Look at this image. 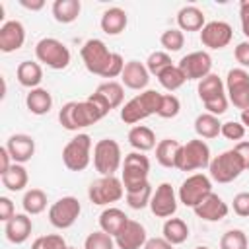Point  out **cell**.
<instances>
[{
  "mask_svg": "<svg viewBox=\"0 0 249 249\" xmlns=\"http://www.w3.org/2000/svg\"><path fill=\"white\" fill-rule=\"evenodd\" d=\"M123 165L121 146L113 138H103L93 146V167L101 175H115Z\"/></svg>",
  "mask_w": 249,
  "mask_h": 249,
  "instance_id": "7",
  "label": "cell"
},
{
  "mask_svg": "<svg viewBox=\"0 0 249 249\" xmlns=\"http://www.w3.org/2000/svg\"><path fill=\"white\" fill-rule=\"evenodd\" d=\"M68 249H76V247H68Z\"/></svg>",
  "mask_w": 249,
  "mask_h": 249,
  "instance_id": "58",
  "label": "cell"
},
{
  "mask_svg": "<svg viewBox=\"0 0 249 249\" xmlns=\"http://www.w3.org/2000/svg\"><path fill=\"white\" fill-rule=\"evenodd\" d=\"M82 12L80 0H54L53 2V16L58 23H72L78 19Z\"/></svg>",
  "mask_w": 249,
  "mask_h": 249,
  "instance_id": "29",
  "label": "cell"
},
{
  "mask_svg": "<svg viewBox=\"0 0 249 249\" xmlns=\"http://www.w3.org/2000/svg\"><path fill=\"white\" fill-rule=\"evenodd\" d=\"M25 43V27L18 19L4 21L0 27V51L2 53H14L21 49Z\"/></svg>",
  "mask_w": 249,
  "mask_h": 249,
  "instance_id": "17",
  "label": "cell"
},
{
  "mask_svg": "<svg viewBox=\"0 0 249 249\" xmlns=\"http://www.w3.org/2000/svg\"><path fill=\"white\" fill-rule=\"evenodd\" d=\"M31 230H33V222L29 218V214H16L14 218H10L6 224H4V233H6V239L10 243H25L31 235Z\"/></svg>",
  "mask_w": 249,
  "mask_h": 249,
  "instance_id": "20",
  "label": "cell"
},
{
  "mask_svg": "<svg viewBox=\"0 0 249 249\" xmlns=\"http://www.w3.org/2000/svg\"><path fill=\"white\" fill-rule=\"evenodd\" d=\"M152 185L146 183L144 187L136 189V191H128L126 193V204L132 208V210H142L146 206H150V200H152Z\"/></svg>",
  "mask_w": 249,
  "mask_h": 249,
  "instance_id": "37",
  "label": "cell"
},
{
  "mask_svg": "<svg viewBox=\"0 0 249 249\" xmlns=\"http://www.w3.org/2000/svg\"><path fill=\"white\" fill-rule=\"evenodd\" d=\"M62 161L70 171H84L91 161L89 134H76L62 148Z\"/></svg>",
  "mask_w": 249,
  "mask_h": 249,
  "instance_id": "6",
  "label": "cell"
},
{
  "mask_svg": "<svg viewBox=\"0 0 249 249\" xmlns=\"http://www.w3.org/2000/svg\"><path fill=\"white\" fill-rule=\"evenodd\" d=\"M228 99L233 107L245 111L249 109V74L243 68H231L226 76Z\"/></svg>",
  "mask_w": 249,
  "mask_h": 249,
  "instance_id": "12",
  "label": "cell"
},
{
  "mask_svg": "<svg viewBox=\"0 0 249 249\" xmlns=\"http://www.w3.org/2000/svg\"><path fill=\"white\" fill-rule=\"evenodd\" d=\"M82 212V204L76 196H62L49 208V222L56 230H68L74 226Z\"/></svg>",
  "mask_w": 249,
  "mask_h": 249,
  "instance_id": "11",
  "label": "cell"
},
{
  "mask_svg": "<svg viewBox=\"0 0 249 249\" xmlns=\"http://www.w3.org/2000/svg\"><path fill=\"white\" fill-rule=\"evenodd\" d=\"M31 249H68L66 241L62 235L58 233H49V235H41L31 243Z\"/></svg>",
  "mask_w": 249,
  "mask_h": 249,
  "instance_id": "43",
  "label": "cell"
},
{
  "mask_svg": "<svg viewBox=\"0 0 249 249\" xmlns=\"http://www.w3.org/2000/svg\"><path fill=\"white\" fill-rule=\"evenodd\" d=\"M208 171H210V179H214L216 183H231L245 171V165L239 154L231 148V150L222 152L214 160H210Z\"/></svg>",
  "mask_w": 249,
  "mask_h": 249,
  "instance_id": "4",
  "label": "cell"
},
{
  "mask_svg": "<svg viewBox=\"0 0 249 249\" xmlns=\"http://www.w3.org/2000/svg\"><path fill=\"white\" fill-rule=\"evenodd\" d=\"M161 95L156 89H144L142 93L134 95L132 99H128L123 109H121V121L126 124H134L144 121L150 115H158L160 103H161Z\"/></svg>",
  "mask_w": 249,
  "mask_h": 249,
  "instance_id": "1",
  "label": "cell"
},
{
  "mask_svg": "<svg viewBox=\"0 0 249 249\" xmlns=\"http://www.w3.org/2000/svg\"><path fill=\"white\" fill-rule=\"evenodd\" d=\"M233 56H235V60L243 66V70L249 68V41L237 43V47L233 49Z\"/></svg>",
  "mask_w": 249,
  "mask_h": 249,
  "instance_id": "49",
  "label": "cell"
},
{
  "mask_svg": "<svg viewBox=\"0 0 249 249\" xmlns=\"http://www.w3.org/2000/svg\"><path fill=\"white\" fill-rule=\"evenodd\" d=\"M195 249H208V247H204V245H198V247H195Z\"/></svg>",
  "mask_w": 249,
  "mask_h": 249,
  "instance_id": "57",
  "label": "cell"
},
{
  "mask_svg": "<svg viewBox=\"0 0 249 249\" xmlns=\"http://www.w3.org/2000/svg\"><path fill=\"white\" fill-rule=\"evenodd\" d=\"M239 19H241V31L249 39V0H243L239 4Z\"/></svg>",
  "mask_w": 249,
  "mask_h": 249,
  "instance_id": "51",
  "label": "cell"
},
{
  "mask_svg": "<svg viewBox=\"0 0 249 249\" xmlns=\"http://www.w3.org/2000/svg\"><path fill=\"white\" fill-rule=\"evenodd\" d=\"M179 196L175 195V189L169 183H161L156 187L152 200H150V210L156 218H171L177 210Z\"/></svg>",
  "mask_w": 249,
  "mask_h": 249,
  "instance_id": "15",
  "label": "cell"
},
{
  "mask_svg": "<svg viewBox=\"0 0 249 249\" xmlns=\"http://www.w3.org/2000/svg\"><path fill=\"white\" fill-rule=\"evenodd\" d=\"M167 66H171V56H169L165 51H156V53H152V54L148 56V60H146L148 72L154 74L156 78H158V74H161Z\"/></svg>",
  "mask_w": 249,
  "mask_h": 249,
  "instance_id": "41",
  "label": "cell"
},
{
  "mask_svg": "<svg viewBox=\"0 0 249 249\" xmlns=\"http://www.w3.org/2000/svg\"><path fill=\"white\" fill-rule=\"evenodd\" d=\"M158 82H160V86L165 88L167 91H175V89H179V88L187 82V78H185V74L181 72V68H179L177 64H171V66H167L161 74H158Z\"/></svg>",
  "mask_w": 249,
  "mask_h": 249,
  "instance_id": "36",
  "label": "cell"
},
{
  "mask_svg": "<svg viewBox=\"0 0 249 249\" xmlns=\"http://www.w3.org/2000/svg\"><path fill=\"white\" fill-rule=\"evenodd\" d=\"M233 212L241 218H249V193H237L233 196Z\"/></svg>",
  "mask_w": 249,
  "mask_h": 249,
  "instance_id": "48",
  "label": "cell"
},
{
  "mask_svg": "<svg viewBox=\"0 0 249 249\" xmlns=\"http://www.w3.org/2000/svg\"><path fill=\"white\" fill-rule=\"evenodd\" d=\"M161 237H165L171 245H181L187 241L189 237V226L185 220L181 218H167L163 222V228H161Z\"/></svg>",
  "mask_w": 249,
  "mask_h": 249,
  "instance_id": "28",
  "label": "cell"
},
{
  "mask_svg": "<svg viewBox=\"0 0 249 249\" xmlns=\"http://www.w3.org/2000/svg\"><path fill=\"white\" fill-rule=\"evenodd\" d=\"M128 144L134 148V152H150L156 148V134L146 124H136L128 130Z\"/></svg>",
  "mask_w": 249,
  "mask_h": 249,
  "instance_id": "25",
  "label": "cell"
},
{
  "mask_svg": "<svg viewBox=\"0 0 249 249\" xmlns=\"http://www.w3.org/2000/svg\"><path fill=\"white\" fill-rule=\"evenodd\" d=\"M220 134L228 140H241L245 136V126L237 121H228V123H222Z\"/></svg>",
  "mask_w": 249,
  "mask_h": 249,
  "instance_id": "45",
  "label": "cell"
},
{
  "mask_svg": "<svg viewBox=\"0 0 249 249\" xmlns=\"http://www.w3.org/2000/svg\"><path fill=\"white\" fill-rule=\"evenodd\" d=\"M95 93L101 95L111 109L121 107L123 105V99H124V88H123V84H119L115 80H109V82L99 84L97 89H95Z\"/></svg>",
  "mask_w": 249,
  "mask_h": 249,
  "instance_id": "32",
  "label": "cell"
},
{
  "mask_svg": "<svg viewBox=\"0 0 249 249\" xmlns=\"http://www.w3.org/2000/svg\"><path fill=\"white\" fill-rule=\"evenodd\" d=\"M196 91H198L200 101L206 103V101H210V99H214V97L224 93V82H222V78L218 74H208L206 78H202L198 82Z\"/></svg>",
  "mask_w": 249,
  "mask_h": 249,
  "instance_id": "33",
  "label": "cell"
},
{
  "mask_svg": "<svg viewBox=\"0 0 249 249\" xmlns=\"http://www.w3.org/2000/svg\"><path fill=\"white\" fill-rule=\"evenodd\" d=\"M21 206H23V212L29 214V216L41 214L47 208V195H45V191H41V189H29V191H25L23 200H21Z\"/></svg>",
  "mask_w": 249,
  "mask_h": 249,
  "instance_id": "35",
  "label": "cell"
},
{
  "mask_svg": "<svg viewBox=\"0 0 249 249\" xmlns=\"http://www.w3.org/2000/svg\"><path fill=\"white\" fill-rule=\"evenodd\" d=\"M210 165V148L204 140L195 138L189 140L187 144H181L175 160V167L179 171H195V169H204Z\"/></svg>",
  "mask_w": 249,
  "mask_h": 249,
  "instance_id": "2",
  "label": "cell"
},
{
  "mask_svg": "<svg viewBox=\"0 0 249 249\" xmlns=\"http://www.w3.org/2000/svg\"><path fill=\"white\" fill-rule=\"evenodd\" d=\"M222 123L218 121L216 115L210 113H200L195 119V132L198 134V138H216L220 134Z\"/></svg>",
  "mask_w": 249,
  "mask_h": 249,
  "instance_id": "34",
  "label": "cell"
},
{
  "mask_svg": "<svg viewBox=\"0 0 249 249\" xmlns=\"http://www.w3.org/2000/svg\"><path fill=\"white\" fill-rule=\"evenodd\" d=\"M124 58L119 54V53H113V56H111V62H109V66H107V70H105V74L101 76V78H107V82L111 80V78H117V76H121L123 74V70H124Z\"/></svg>",
  "mask_w": 249,
  "mask_h": 249,
  "instance_id": "47",
  "label": "cell"
},
{
  "mask_svg": "<svg viewBox=\"0 0 249 249\" xmlns=\"http://www.w3.org/2000/svg\"><path fill=\"white\" fill-rule=\"evenodd\" d=\"M177 66L181 68V72L185 74L187 80H198L200 82L202 78L212 74L210 72L212 70V56L206 51H195V53L185 54Z\"/></svg>",
  "mask_w": 249,
  "mask_h": 249,
  "instance_id": "13",
  "label": "cell"
},
{
  "mask_svg": "<svg viewBox=\"0 0 249 249\" xmlns=\"http://www.w3.org/2000/svg\"><path fill=\"white\" fill-rule=\"evenodd\" d=\"M130 218L121 210V208H115V206H109L105 208L101 214H99V230H103L105 233L109 235H117L128 222Z\"/></svg>",
  "mask_w": 249,
  "mask_h": 249,
  "instance_id": "23",
  "label": "cell"
},
{
  "mask_svg": "<svg viewBox=\"0 0 249 249\" xmlns=\"http://www.w3.org/2000/svg\"><path fill=\"white\" fill-rule=\"evenodd\" d=\"M160 43H161V47L165 49V53H167V51H169V53H177V51H181L183 45H185V35H183V31H181L179 27H171V29H165V31L161 33Z\"/></svg>",
  "mask_w": 249,
  "mask_h": 249,
  "instance_id": "38",
  "label": "cell"
},
{
  "mask_svg": "<svg viewBox=\"0 0 249 249\" xmlns=\"http://www.w3.org/2000/svg\"><path fill=\"white\" fill-rule=\"evenodd\" d=\"M228 103H230L228 95H226V93H222V95H218V97H214V99L206 101V103H204V109H206V113L220 117V115H224V113L228 111Z\"/></svg>",
  "mask_w": 249,
  "mask_h": 249,
  "instance_id": "46",
  "label": "cell"
},
{
  "mask_svg": "<svg viewBox=\"0 0 249 249\" xmlns=\"http://www.w3.org/2000/svg\"><path fill=\"white\" fill-rule=\"evenodd\" d=\"M84 249H115V237L103 230L91 231L84 241Z\"/></svg>",
  "mask_w": 249,
  "mask_h": 249,
  "instance_id": "39",
  "label": "cell"
},
{
  "mask_svg": "<svg viewBox=\"0 0 249 249\" xmlns=\"http://www.w3.org/2000/svg\"><path fill=\"white\" fill-rule=\"evenodd\" d=\"M35 56L39 62H43L45 66H49L53 70H64L70 64L68 47L54 37H43L35 45Z\"/></svg>",
  "mask_w": 249,
  "mask_h": 249,
  "instance_id": "5",
  "label": "cell"
},
{
  "mask_svg": "<svg viewBox=\"0 0 249 249\" xmlns=\"http://www.w3.org/2000/svg\"><path fill=\"white\" fill-rule=\"evenodd\" d=\"M10 167H12V156L8 154L6 146H2L0 148V175H4Z\"/></svg>",
  "mask_w": 249,
  "mask_h": 249,
  "instance_id": "54",
  "label": "cell"
},
{
  "mask_svg": "<svg viewBox=\"0 0 249 249\" xmlns=\"http://www.w3.org/2000/svg\"><path fill=\"white\" fill-rule=\"evenodd\" d=\"M212 193V181L210 177H206L204 173H193L189 175L181 187H179V202L189 206V208H195L204 196H208Z\"/></svg>",
  "mask_w": 249,
  "mask_h": 249,
  "instance_id": "10",
  "label": "cell"
},
{
  "mask_svg": "<svg viewBox=\"0 0 249 249\" xmlns=\"http://www.w3.org/2000/svg\"><path fill=\"white\" fill-rule=\"evenodd\" d=\"M121 80H123V86L124 88H130V89H144L150 82V72L146 68V64L138 62V60H128L124 64V70L121 74Z\"/></svg>",
  "mask_w": 249,
  "mask_h": 249,
  "instance_id": "21",
  "label": "cell"
},
{
  "mask_svg": "<svg viewBox=\"0 0 249 249\" xmlns=\"http://www.w3.org/2000/svg\"><path fill=\"white\" fill-rule=\"evenodd\" d=\"M4 146H6L8 154L12 156V161H14V163H25V161H29V160L33 158V154H35V140H33V136L23 134V132L12 134V136L6 140Z\"/></svg>",
  "mask_w": 249,
  "mask_h": 249,
  "instance_id": "18",
  "label": "cell"
},
{
  "mask_svg": "<svg viewBox=\"0 0 249 249\" xmlns=\"http://www.w3.org/2000/svg\"><path fill=\"white\" fill-rule=\"evenodd\" d=\"M249 241L243 230H230L220 239V249H247Z\"/></svg>",
  "mask_w": 249,
  "mask_h": 249,
  "instance_id": "40",
  "label": "cell"
},
{
  "mask_svg": "<svg viewBox=\"0 0 249 249\" xmlns=\"http://www.w3.org/2000/svg\"><path fill=\"white\" fill-rule=\"evenodd\" d=\"M195 214L200 218V220H206V222H220L228 216L230 208L228 204L216 195V193H210L208 196H204L195 208Z\"/></svg>",
  "mask_w": 249,
  "mask_h": 249,
  "instance_id": "19",
  "label": "cell"
},
{
  "mask_svg": "<svg viewBox=\"0 0 249 249\" xmlns=\"http://www.w3.org/2000/svg\"><path fill=\"white\" fill-rule=\"evenodd\" d=\"M0 177H2V185L12 193L23 191L29 181V175H27V169L23 167V163H12V167Z\"/></svg>",
  "mask_w": 249,
  "mask_h": 249,
  "instance_id": "31",
  "label": "cell"
},
{
  "mask_svg": "<svg viewBox=\"0 0 249 249\" xmlns=\"http://www.w3.org/2000/svg\"><path fill=\"white\" fill-rule=\"evenodd\" d=\"M16 216V206L8 196H0V220L6 224L10 218Z\"/></svg>",
  "mask_w": 249,
  "mask_h": 249,
  "instance_id": "50",
  "label": "cell"
},
{
  "mask_svg": "<svg viewBox=\"0 0 249 249\" xmlns=\"http://www.w3.org/2000/svg\"><path fill=\"white\" fill-rule=\"evenodd\" d=\"M181 111V101L177 95L173 93H165L161 95V103H160V109H158V117L161 119H173L177 117Z\"/></svg>",
  "mask_w": 249,
  "mask_h": 249,
  "instance_id": "42",
  "label": "cell"
},
{
  "mask_svg": "<svg viewBox=\"0 0 249 249\" xmlns=\"http://www.w3.org/2000/svg\"><path fill=\"white\" fill-rule=\"evenodd\" d=\"M126 23H128L126 12L123 8H117V6L105 10L103 16H101V21H99L101 31L107 33V35H119V33H123L124 27H126Z\"/></svg>",
  "mask_w": 249,
  "mask_h": 249,
  "instance_id": "22",
  "label": "cell"
},
{
  "mask_svg": "<svg viewBox=\"0 0 249 249\" xmlns=\"http://www.w3.org/2000/svg\"><path fill=\"white\" fill-rule=\"evenodd\" d=\"M146 241V228L136 220H128L126 226L115 235V245L119 249H144Z\"/></svg>",
  "mask_w": 249,
  "mask_h": 249,
  "instance_id": "16",
  "label": "cell"
},
{
  "mask_svg": "<svg viewBox=\"0 0 249 249\" xmlns=\"http://www.w3.org/2000/svg\"><path fill=\"white\" fill-rule=\"evenodd\" d=\"M16 78L18 82L23 86V88H29V89H35L39 88L41 80H43V68L39 62H33V60H23L18 64L16 68Z\"/></svg>",
  "mask_w": 249,
  "mask_h": 249,
  "instance_id": "24",
  "label": "cell"
},
{
  "mask_svg": "<svg viewBox=\"0 0 249 249\" xmlns=\"http://www.w3.org/2000/svg\"><path fill=\"white\" fill-rule=\"evenodd\" d=\"M181 148V142L175 138H163L156 144V160L161 167H175L177 152Z\"/></svg>",
  "mask_w": 249,
  "mask_h": 249,
  "instance_id": "30",
  "label": "cell"
},
{
  "mask_svg": "<svg viewBox=\"0 0 249 249\" xmlns=\"http://www.w3.org/2000/svg\"><path fill=\"white\" fill-rule=\"evenodd\" d=\"M177 25L181 31H200L206 25L204 12L196 6H183L177 12Z\"/></svg>",
  "mask_w": 249,
  "mask_h": 249,
  "instance_id": "26",
  "label": "cell"
},
{
  "mask_svg": "<svg viewBox=\"0 0 249 249\" xmlns=\"http://www.w3.org/2000/svg\"><path fill=\"white\" fill-rule=\"evenodd\" d=\"M19 6H23L25 10L37 12V10H43L45 2H43V0H19Z\"/></svg>",
  "mask_w": 249,
  "mask_h": 249,
  "instance_id": "55",
  "label": "cell"
},
{
  "mask_svg": "<svg viewBox=\"0 0 249 249\" xmlns=\"http://www.w3.org/2000/svg\"><path fill=\"white\" fill-rule=\"evenodd\" d=\"M144 249H173V245L165 237H150L146 241Z\"/></svg>",
  "mask_w": 249,
  "mask_h": 249,
  "instance_id": "53",
  "label": "cell"
},
{
  "mask_svg": "<svg viewBox=\"0 0 249 249\" xmlns=\"http://www.w3.org/2000/svg\"><path fill=\"white\" fill-rule=\"evenodd\" d=\"M241 124H243L245 128H249V109L241 111Z\"/></svg>",
  "mask_w": 249,
  "mask_h": 249,
  "instance_id": "56",
  "label": "cell"
},
{
  "mask_svg": "<svg viewBox=\"0 0 249 249\" xmlns=\"http://www.w3.org/2000/svg\"><path fill=\"white\" fill-rule=\"evenodd\" d=\"M80 54H82V60H84V66L88 68V72L97 74V76L105 74V70L111 62V56H113V53L107 49V45L101 39H88L84 43Z\"/></svg>",
  "mask_w": 249,
  "mask_h": 249,
  "instance_id": "9",
  "label": "cell"
},
{
  "mask_svg": "<svg viewBox=\"0 0 249 249\" xmlns=\"http://www.w3.org/2000/svg\"><path fill=\"white\" fill-rule=\"evenodd\" d=\"M25 105L33 115H47L53 107V95L45 88L29 89V93L25 95Z\"/></svg>",
  "mask_w": 249,
  "mask_h": 249,
  "instance_id": "27",
  "label": "cell"
},
{
  "mask_svg": "<svg viewBox=\"0 0 249 249\" xmlns=\"http://www.w3.org/2000/svg\"><path fill=\"white\" fill-rule=\"evenodd\" d=\"M124 193H126L124 185L117 175H101L88 189V196H89L91 204H97V206L113 204V202L121 200Z\"/></svg>",
  "mask_w": 249,
  "mask_h": 249,
  "instance_id": "8",
  "label": "cell"
},
{
  "mask_svg": "<svg viewBox=\"0 0 249 249\" xmlns=\"http://www.w3.org/2000/svg\"><path fill=\"white\" fill-rule=\"evenodd\" d=\"M74 105H76V101H68L58 111V123L66 130H78L76 128V123H74Z\"/></svg>",
  "mask_w": 249,
  "mask_h": 249,
  "instance_id": "44",
  "label": "cell"
},
{
  "mask_svg": "<svg viewBox=\"0 0 249 249\" xmlns=\"http://www.w3.org/2000/svg\"><path fill=\"white\" fill-rule=\"evenodd\" d=\"M148 173H150V160L148 156H144L142 152H130L124 156L123 161V175L121 181L124 185V191H136L140 187H144L148 181Z\"/></svg>",
  "mask_w": 249,
  "mask_h": 249,
  "instance_id": "3",
  "label": "cell"
},
{
  "mask_svg": "<svg viewBox=\"0 0 249 249\" xmlns=\"http://www.w3.org/2000/svg\"><path fill=\"white\" fill-rule=\"evenodd\" d=\"M233 150L239 154V158H241L245 169H249V140H241V142H237V144L233 146Z\"/></svg>",
  "mask_w": 249,
  "mask_h": 249,
  "instance_id": "52",
  "label": "cell"
},
{
  "mask_svg": "<svg viewBox=\"0 0 249 249\" xmlns=\"http://www.w3.org/2000/svg\"><path fill=\"white\" fill-rule=\"evenodd\" d=\"M233 37V29L228 21H220V19H214V21H208L202 29H200V43L212 51H218V49H224L230 45Z\"/></svg>",
  "mask_w": 249,
  "mask_h": 249,
  "instance_id": "14",
  "label": "cell"
}]
</instances>
